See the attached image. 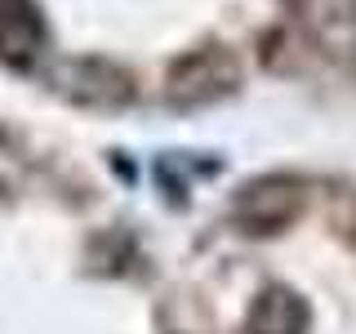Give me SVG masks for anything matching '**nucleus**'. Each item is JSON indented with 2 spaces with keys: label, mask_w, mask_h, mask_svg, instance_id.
<instances>
[{
  "label": "nucleus",
  "mask_w": 356,
  "mask_h": 334,
  "mask_svg": "<svg viewBox=\"0 0 356 334\" xmlns=\"http://www.w3.org/2000/svg\"><path fill=\"white\" fill-rule=\"evenodd\" d=\"M298 27L312 49L334 67L356 63V0H294Z\"/></svg>",
  "instance_id": "nucleus-2"
},
{
  "label": "nucleus",
  "mask_w": 356,
  "mask_h": 334,
  "mask_svg": "<svg viewBox=\"0 0 356 334\" xmlns=\"http://www.w3.org/2000/svg\"><path fill=\"white\" fill-rule=\"evenodd\" d=\"M236 85H241L236 54L218 49V45H205V49H196V54L174 63L170 81H165V94H170L174 107H209V103L232 98Z\"/></svg>",
  "instance_id": "nucleus-1"
},
{
  "label": "nucleus",
  "mask_w": 356,
  "mask_h": 334,
  "mask_svg": "<svg viewBox=\"0 0 356 334\" xmlns=\"http://www.w3.org/2000/svg\"><path fill=\"white\" fill-rule=\"evenodd\" d=\"M63 89L85 107H120V103H129V94H134L129 76L116 72V67H107V63H81L76 67V81L63 85Z\"/></svg>",
  "instance_id": "nucleus-5"
},
{
  "label": "nucleus",
  "mask_w": 356,
  "mask_h": 334,
  "mask_svg": "<svg viewBox=\"0 0 356 334\" xmlns=\"http://www.w3.org/2000/svg\"><path fill=\"white\" fill-rule=\"evenodd\" d=\"M303 209V187L285 174H263L245 183L232 200V218L245 232H281L289 218Z\"/></svg>",
  "instance_id": "nucleus-3"
},
{
  "label": "nucleus",
  "mask_w": 356,
  "mask_h": 334,
  "mask_svg": "<svg viewBox=\"0 0 356 334\" xmlns=\"http://www.w3.org/2000/svg\"><path fill=\"white\" fill-rule=\"evenodd\" d=\"M254 334H303L307 330V303L285 285H272L250 312Z\"/></svg>",
  "instance_id": "nucleus-6"
},
{
  "label": "nucleus",
  "mask_w": 356,
  "mask_h": 334,
  "mask_svg": "<svg viewBox=\"0 0 356 334\" xmlns=\"http://www.w3.org/2000/svg\"><path fill=\"white\" fill-rule=\"evenodd\" d=\"M44 54V18L31 0H0V63L31 67Z\"/></svg>",
  "instance_id": "nucleus-4"
}]
</instances>
